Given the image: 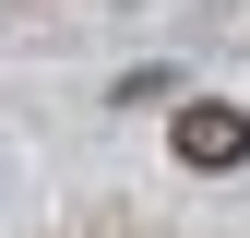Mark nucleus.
Here are the masks:
<instances>
[{"label":"nucleus","instance_id":"f257e3e1","mask_svg":"<svg viewBox=\"0 0 250 238\" xmlns=\"http://www.w3.org/2000/svg\"><path fill=\"white\" fill-rule=\"evenodd\" d=\"M238 155H250V107H214V96L179 107V167H238Z\"/></svg>","mask_w":250,"mask_h":238}]
</instances>
